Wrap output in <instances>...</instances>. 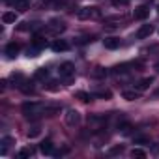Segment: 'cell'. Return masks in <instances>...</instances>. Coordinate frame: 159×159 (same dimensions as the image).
Returning a JSON list of instances; mask_svg holds the SVG:
<instances>
[{"instance_id": "f1b7e54d", "label": "cell", "mask_w": 159, "mask_h": 159, "mask_svg": "<svg viewBox=\"0 0 159 159\" xmlns=\"http://www.w3.org/2000/svg\"><path fill=\"white\" fill-rule=\"evenodd\" d=\"M34 45H36V47H39V49H41V47H45V41H43V39H41V38H39V36H36V38H34Z\"/></svg>"}, {"instance_id": "7a4b0ae2", "label": "cell", "mask_w": 159, "mask_h": 159, "mask_svg": "<svg viewBox=\"0 0 159 159\" xmlns=\"http://www.w3.org/2000/svg\"><path fill=\"white\" fill-rule=\"evenodd\" d=\"M77 17L79 19H92V17H99V8H90V6H86V8H81L77 11Z\"/></svg>"}, {"instance_id": "cb8c5ba5", "label": "cell", "mask_w": 159, "mask_h": 159, "mask_svg": "<svg viewBox=\"0 0 159 159\" xmlns=\"http://www.w3.org/2000/svg\"><path fill=\"white\" fill-rule=\"evenodd\" d=\"M107 75V71L103 69V67H96L94 71H92V77H96V79H103Z\"/></svg>"}, {"instance_id": "6da1fadb", "label": "cell", "mask_w": 159, "mask_h": 159, "mask_svg": "<svg viewBox=\"0 0 159 159\" xmlns=\"http://www.w3.org/2000/svg\"><path fill=\"white\" fill-rule=\"evenodd\" d=\"M43 111H45V107H43L41 103H36V101H26V103H23V114H25L26 120H36V118H39V116L43 114Z\"/></svg>"}, {"instance_id": "5bb4252c", "label": "cell", "mask_w": 159, "mask_h": 159, "mask_svg": "<svg viewBox=\"0 0 159 159\" xmlns=\"http://www.w3.org/2000/svg\"><path fill=\"white\" fill-rule=\"evenodd\" d=\"M133 64H120V66H114L112 67V75H120V73H125V71H129V67H131Z\"/></svg>"}, {"instance_id": "e575fe53", "label": "cell", "mask_w": 159, "mask_h": 159, "mask_svg": "<svg viewBox=\"0 0 159 159\" xmlns=\"http://www.w3.org/2000/svg\"><path fill=\"white\" fill-rule=\"evenodd\" d=\"M155 69H157V71H159V62H157V64H155Z\"/></svg>"}, {"instance_id": "484cf974", "label": "cell", "mask_w": 159, "mask_h": 159, "mask_svg": "<svg viewBox=\"0 0 159 159\" xmlns=\"http://www.w3.org/2000/svg\"><path fill=\"white\" fill-rule=\"evenodd\" d=\"M75 98H77V99H81V101H84V103H86V101H90V96H88L86 92H77V94H75Z\"/></svg>"}, {"instance_id": "3957f363", "label": "cell", "mask_w": 159, "mask_h": 159, "mask_svg": "<svg viewBox=\"0 0 159 159\" xmlns=\"http://www.w3.org/2000/svg\"><path fill=\"white\" fill-rule=\"evenodd\" d=\"M64 120H66V124H67L69 127H75V125L81 124V114H79L77 111H73V109H69V111L66 112Z\"/></svg>"}, {"instance_id": "e0dca14e", "label": "cell", "mask_w": 159, "mask_h": 159, "mask_svg": "<svg viewBox=\"0 0 159 159\" xmlns=\"http://www.w3.org/2000/svg\"><path fill=\"white\" fill-rule=\"evenodd\" d=\"M124 99H127V101H135V99H139V90H124Z\"/></svg>"}, {"instance_id": "83f0119b", "label": "cell", "mask_w": 159, "mask_h": 159, "mask_svg": "<svg viewBox=\"0 0 159 159\" xmlns=\"http://www.w3.org/2000/svg\"><path fill=\"white\" fill-rule=\"evenodd\" d=\"M122 152H124V146H122V144H120V146H112V148L109 150L111 155H116V153H122Z\"/></svg>"}, {"instance_id": "4fadbf2b", "label": "cell", "mask_w": 159, "mask_h": 159, "mask_svg": "<svg viewBox=\"0 0 159 159\" xmlns=\"http://www.w3.org/2000/svg\"><path fill=\"white\" fill-rule=\"evenodd\" d=\"M10 79H11L13 86H17V88H21V86L25 84V77H23V73H13Z\"/></svg>"}, {"instance_id": "4dcf8cb0", "label": "cell", "mask_w": 159, "mask_h": 159, "mask_svg": "<svg viewBox=\"0 0 159 159\" xmlns=\"http://www.w3.org/2000/svg\"><path fill=\"white\" fill-rule=\"evenodd\" d=\"M47 90H51V92H56V90H58L56 83H54V81H52V83H49V84H47Z\"/></svg>"}, {"instance_id": "1f68e13d", "label": "cell", "mask_w": 159, "mask_h": 159, "mask_svg": "<svg viewBox=\"0 0 159 159\" xmlns=\"http://www.w3.org/2000/svg\"><path fill=\"white\" fill-rule=\"evenodd\" d=\"M146 142H148L146 137H137V139H135V144H146Z\"/></svg>"}, {"instance_id": "44dd1931", "label": "cell", "mask_w": 159, "mask_h": 159, "mask_svg": "<svg viewBox=\"0 0 159 159\" xmlns=\"http://www.w3.org/2000/svg\"><path fill=\"white\" fill-rule=\"evenodd\" d=\"M10 144H13V139H11V137H4V139H2V150H0V152H2V155H6Z\"/></svg>"}, {"instance_id": "7402d4cb", "label": "cell", "mask_w": 159, "mask_h": 159, "mask_svg": "<svg viewBox=\"0 0 159 159\" xmlns=\"http://www.w3.org/2000/svg\"><path fill=\"white\" fill-rule=\"evenodd\" d=\"M47 77H49V69H45V67H39V69H36V79L43 81V79H47Z\"/></svg>"}, {"instance_id": "277c9868", "label": "cell", "mask_w": 159, "mask_h": 159, "mask_svg": "<svg viewBox=\"0 0 159 159\" xmlns=\"http://www.w3.org/2000/svg\"><path fill=\"white\" fill-rule=\"evenodd\" d=\"M148 15H150L148 6H139V8H135V11H133V17H135L137 21H144V19H148Z\"/></svg>"}, {"instance_id": "7c38bea8", "label": "cell", "mask_w": 159, "mask_h": 159, "mask_svg": "<svg viewBox=\"0 0 159 159\" xmlns=\"http://www.w3.org/2000/svg\"><path fill=\"white\" fill-rule=\"evenodd\" d=\"M49 25H51V30H52L54 34H58V32H64V30H66V25H64L62 21H56V19H52Z\"/></svg>"}, {"instance_id": "d4e9b609", "label": "cell", "mask_w": 159, "mask_h": 159, "mask_svg": "<svg viewBox=\"0 0 159 159\" xmlns=\"http://www.w3.org/2000/svg\"><path fill=\"white\" fill-rule=\"evenodd\" d=\"M118 129H120V131H122L124 135H127V133L131 131V125H129L127 122H122V124H118Z\"/></svg>"}, {"instance_id": "d6986e66", "label": "cell", "mask_w": 159, "mask_h": 159, "mask_svg": "<svg viewBox=\"0 0 159 159\" xmlns=\"http://www.w3.org/2000/svg\"><path fill=\"white\" fill-rule=\"evenodd\" d=\"M60 111H62V107H58V105H54V107H45L43 114H45V116H54V114H60Z\"/></svg>"}, {"instance_id": "5b68a950", "label": "cell", "mask_w": 159, "mask_h": 159, "mask_svg": "<svg viewBox=\"0 0 159 159\" xmlns=\"http://www.w3.org/2000/svg\"><path fill=\"white\" fill-rule=\"evenodd\" d=\"M19 51H21V45L15 43V41H11V43L6 45V56H8V58H15V56L19 54Z\"/></svg>"}, {"instance_id": "8d00e7d4", "label": "cell", "mask_w": 159, "mask_h": 159, "mask_svg": "<svg viewBox=\"0 0 159 159\" xmlns=\"http://www.w3.org/2000/svg\"><path fill=\"white\" fill-rule=\"evenodd\" d=\"M157 13H159V6H157Z\"/></svg>"}, {"instance_id": "d590c367", "label": "cell", "mask_w": 159, "mask_h": 159, "mask_svg": "<svg viewBox=\"0 0 159 159\" xmlns=\"http://www.w3.org/2000/svg\"><path fill=\"white\" fill-rule=\"evenodd\" d=\"M155 96H159V90H157V92H155Z\"/></svg>"}, {"instance_id": "836d02e7", "label": "cell", "mask_w": 159, "mask_h": 159, "mask_svg": "<svg viewBox=\"0 0 159 159\" xmlns=\"http://www.w3.org/2000/svg\"><path fill=\"white\" fill-rule=\"evenodd\" d=\"M152 152H153V153H159V144H153V146H152Z\"/></svg>"}, {"instance_id": "ffe728a7", "label": "cell", "mask_w": 159, "mask_h": 159, "mask_svg": "<svg viewBox=\"0 0 159 159\" xmlns=\"http://www.w3.org/2000/svg\"><path fill=\"white\" fill-rule=\"evenodd\" d=\"M26 135H28V139H38V137L41 135V127H39V125H34V127H30V129H28V133H26Z\"/></svg>"}, {"instance_id": "2e32d148", "label": "cell", "mask_w": 159, "mask_h": 159, "mask_svg": "<svg viewBox=\"0 0 159 159\" xmlns=\"http://www.w3.org/2000/svg\"><path fill=\"white\" fill-rule=\"evenodd\" d=\"M2 21H4V25H13V23L17 21V15H15L13 11H6V13L2 15Z\"/></svg>"}, {"instance_id": "f546056e", "label": "cell", "mask_w": 159, "mask_h": 159, "mask_svg": "<svg viewBox=\"0 0 159 159\" xmlns=\"http://www.w3.org/2000/svg\"><path fill=\"white\" fill-rule=\"evenodd\" d=\"M38 52H39V47H32V49H28V56H38Z\"/></svg>"}, {"instance_id": "603a6c76", "label": "cell", "mask_w": 159, "mask_h": 159, "mask_svg": "<svg viewBox=\"0 0 159 159\" xmlns=\"http://www.w3.org/2000/svg\"><path fill=\"white\" fill-rule=\"evenodd\" d=\"M131 157H139V159H144L146 157V152L142 148H133L131 150Z\"/></svg>"}, {"instance_id": "8992f818", "label": "cell", "mask_w": 159, "mask_h": 159, "mask_svg": "<svg viewBox=\"0 0 159 159\" xmlns=\"http://www.w3.org/2000/svg\"><path fill=\"white\" fill-rule=\"evenodd\" d=\"M60 75L62 77H71L73 73H75V67H73V64L71 62H64V64H60Z\"/></svg>"}, {"instance_id": "9c48e42d", "label": "cell", "mask_w": 159, "mask_h": 159, "mask_svg": "<svg viewBox=\"0 0 159 159\" xmlns=\"http://www.w3.org/2000/svg\"><path fill=\"white\" fill-rule=\"evenodd\" d=\"M103 45H105V49L114 51V49L120 47V39H118V38H105V39H103Z\"/></svg>"}, {"instance_id": "4316f807", "label": "cell", "mask_w": 159, "mask_h": 159, "mask_svg": "<svg viewBox=\"0 0 159 159\" xmlns=\"http://www.w3.org/2000/svg\"><path fill=\"white\" fill-rule=\"evenodd\" d=\"M30 155H32V150H30V148H23V150L19 152V157H21V159H26V157H30Z\"/></svg>"}, {"instance_id": "30bf717a", "label": "cell", "mask_w": 159, "mask_h": 159, "mask_svg": "<svg viewBox=\"0 0 159 159\" xmlns=\"http://www.w3.org/2000/svg\"><path fill=\"white\" fill-rule=\"evenodd\" d=\"M39 152H41V153H45V155L54 153V146H52V142H51V140H43V142L39 144Z\"/></svg>"}, {"instance_id": "ac0fdd59", "label": "cell", "mask_w": 159, "mask_h": 159, "mask_svg": "<svg viewBox=\"0 0 159 159\" xmlns=\"http://www.w3.org/2000/svg\"><path fill=\"white\" fill-rule=\"evenodd\" d=\"M94 98H99V99H111V98H112V92H111V90H98V92H94Z\"/></svg>"}, {"instance_id": "52a82bcc", "label": "cell", "mask_w": 159, "mask_h": 159, "mask_svg": "<svg viewBox=\"0 0 159 159\" xmlns=\"http://www.w3.org/2000/svg\"><path fill=\"white\" fill-rule=\"evenodd\" d=\"M152 32H153V26H152V25H142V26L139 28V32H137V38H139V39H144V38H148Z\"/></svg>"}, {"instance_id": "d6a6232c", "label": "cell", "mask_w": 159, "mask_h": 159, "mask_svg": "<svg viewBox=\"0 0 159 159\" xmlns=\"http://www.w3.org/2000/svg\"><path fill=\"white\" fill-rule=\"evenodd\" d=\"M127 2H129V0H112V4H114V6H125Z\"/></svg>"}, {"instance_id": "8fae6325", "label": "cell", "mask_w": 159, "mask_h": 159, "mask_svg": "<svg viewBox=\"0 0 159 159\" xmlns=\"http://www.w3.org/2000/svg\"><path fill=\"white\" fill-rule=\"evenodd\" d=\"M69 49V45L64 41V39H56L54 43H52V51L54 52H64V51H67Z\"/></svg>"}, {"instance_id": "9a60e30c", "label": "cell", "mask_w": 159, "mask_h": 159, "mask_svg": "<svg viewBox=\"0 0 159 159\" xmlns=\"http://www.w3.org/2000/svg\"><path fill=\"white\" fill-rule=\"evenodd\" d=\"M28 6H30V0H15V4H13V8L19 11H26Z\"/></svg>"}, {"instance_id": "ba28073f", "label": "cell", "mask_w": 159, "mask_h": 159, "mask_svg": "<svg viewBox=\"0 0 159 159\" xmlns=\"http://www.w3.org/2000/svg\"><path fill=\"white\" fill-rule=\"evenodd\" d=\"M150 84H153V77H146V79H142V81H139L137 83V90L139 92H144V90L150 88Z\"/></svg>"}]
</instances>
